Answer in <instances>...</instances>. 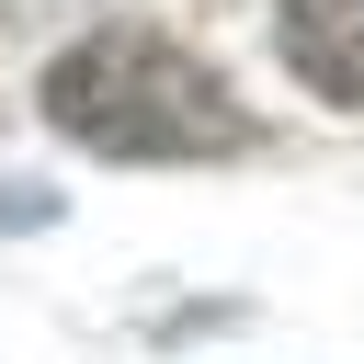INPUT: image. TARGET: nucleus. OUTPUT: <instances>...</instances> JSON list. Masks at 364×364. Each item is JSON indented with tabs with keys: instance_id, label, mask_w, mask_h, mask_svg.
I'll use <instances>...</instances> for the list:
<instances>
[{
	"instance_id": "nucleus-1",
	"label": "nucleus",
	"mask_w": 364,
	"mask_h": 364,
	"mask_svg": "<svg viewBox=\"0 0 364 364\" xmlns=\"http://www.w3.org/2000/svg\"><path fill=\"white\" fill-rule=\"evenodd\" d=\"M46 125L80 136L91 159H148V171L250 148V114L228 102V80L159 23H91L46 68Z\"/></svg>"
},
{
	"instance_id": "nucleus-2",
	"label": "nucleus",
	"mask_w": 364,
	"mask_h": 364,
	"mask_svg": "<svg viewBox=\"0 0 364 364\" xmlns=\"http://www.w3.org/2000/svg\"><path fill=\"white\" fill-rule=\"evenodd\" d=\"M273 34H284V68L318 102L364 114V0H273Z\"/></svg>"
}]
</instances>
